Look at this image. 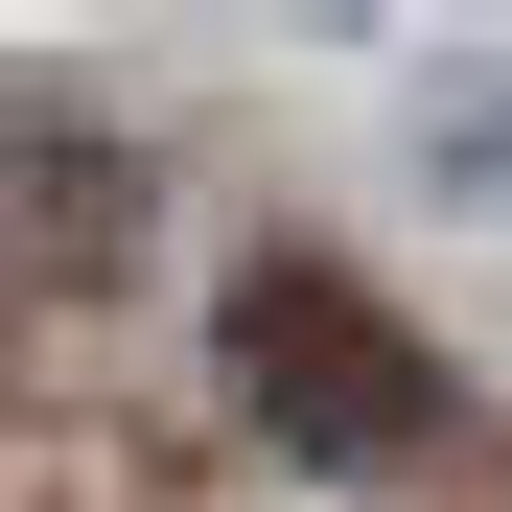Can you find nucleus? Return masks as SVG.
<instances>
[{"mask_svg":"<svg viewBox=\"0 0 512 512\" xmlns=\"http://www.w3.org/2000/svg\"><path fill=\"white\" fill-rule=\"evenodd\" d=\"M233 396L280 419V466H419L466 419V373L419 350L350 256H256V280H233Z\"/></svg>","mask_w":512,"mask_h":512,"instance_id":"1","label":"nucleus"}]
</instances>
